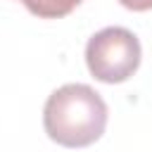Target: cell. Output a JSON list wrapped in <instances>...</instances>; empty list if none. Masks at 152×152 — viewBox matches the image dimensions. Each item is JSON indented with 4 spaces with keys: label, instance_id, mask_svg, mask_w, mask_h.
<instances>
[{
    "label": "cell",
    "instance_id": "1",
    "mask_svg": "<svg viewBox=\"0 0 152 152\" xmlns=\"http://www.w3.org/2000/svg\"><path fill=\"white\" fill-rule=\"evenodd\" d=\"M107 116L102 95L86 83H64L50 93L43 107L48 138L71 150L97 142L107 128Z\"/></svg>",
    "mask_w": 152,
    "mask_h": 152
},
{
    "label": "cell",
    "instance_id": "2",
    "mask_svg": "<svg viewBox=\"0 0 152 152\" xmlns=\"http://www.w3.org/2000/svg\"><path fill=\"white\" fill-rule=\"evenodd\" d=\"M140 40L124 26H107L86 43V66L100 83H124L140 66Z\"/></svg>",
    "mask_w": 152,
    "mask_h": 152
},
{
    "label": "cell",
    "instance_id": "3",
    "mask_svg": "<svg viewBox=\"0 0 152 152\" xmlns=\"http://www.w3.org/2000/svg\"><path fill=\"white\" fill-rule=\"evenodd\" d=\"M21 2L38 19H62L71 14L83 0H21Z\"/></svg>",
    "mask_w": 152,
    "mask_h": 152
},
{
    "label": "cell",
    "instance_id": "4",
    "mask_svg": "<svg viewBox=\"0 0 152 152\" xmlns=\"http://www.w3.org/2000/svg\"><path fill=\"white\" fill-rule=\"evenodd\" d=\"M119 5H124L131 12H147V10H152V0H119Z\"/></svg>",
    "mask_w": 152,
    "mask_h": 152
}]
</instances>
